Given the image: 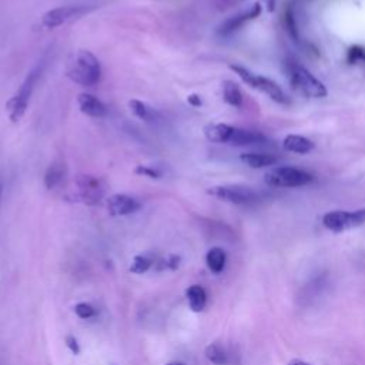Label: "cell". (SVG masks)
<instances>
[{
    "label": "cell",
    "mask_w": 365,
    "mask_h": 365,
    "mask_svg": "<svg viewBox=\"0 0 365 365\" xmlns=\"http://www.w3.org/2000/svg\"><path fill=\"white\" fill-rule=\"evenodd\" d=\"M66 76L80 86L91 87L101 79L100 62L91 52L77 50L67 62Z\"/></svg>",
    "instance_id": "obj_1"
},
{
    "label": "cell",
    "mask_w": 365,
    "mask_h": 365,
    "mask_svg": "<svg viewBox=\"0 0 365 365\" xmlns=\"http://www.w3.org/2000/svg\"><path fill=\"white\" fill-rule=\"evenodd\" d=\"M43 63H39L25 79V82L22 83V86L19 87V90L16 91V94L8 101L6 108L9 113V118L12 123H18V121L25 116L26 110H28V104L30 100V96L35 90V86L43 72Z\"/></svg>",
    "instance_id": "obj_2"
},
{
    "label": "cell",
    "mask_w": 365,
    "mask_h": 365,
    "mask_svg": "<svg viewBox=\"0 0 365 365\" xmlns=\"http://www.w3.org/2000/svg\"><path fill=\"white\" fill-rule=\"evenodd\" d=\"M264 180L271 187H303L310 184L314 176L297 167H276L266 174Z\"/></svg>",
    "instance_id": "obj_3"
},
{
    "label": "cell",
    "mask_w": 365,
    "mask_h": 365,
    "mask_svg": "<svg viewBox=\"0 0 365 365\" xmlns=\"http://www.w3.org/2000/svg\"><path fill=\"white\" fill-rule=\"evenodd\" d=\"M231 70H234V72L241 77L242 82L247 83L250 87H253V89H256V90H259V91L267 94L271 100H274V101H277V103H281V104L287 103V96H286V93L281 90V87H280L276 82H273V80H270V79H267V77L254 74V73L249 72L247 69L241 67V66L232 64V66H231Z\"/></svg>",
    "instance_id": "obj_4"
},
{
    "label": "cell",
    "mask_w": 365,
    "mask_h": 365,
    "mask_svg": "<svg viewBox=\"0 0 365 365\" xmlns=\"http://www.w3.org/2000/svg\"><path fill=\"white\" fill-rule=\"evenodd\" d=\"M207 193L223 201L237 204V206H249L259 201L257 191L247 186H238V184L215 186V187H211Z\"/></svg>",
    "instance_id": "obj_5"
},
{
    "label": "cell",
    "mask_w": 365,
    "mask_h": 365,
    "mask_svg": "<svg viewBox=\"0 0 365 365\" xmlns=\"http://www.w3.org/2000/svg\"><path fill=\"white\" fill-rule=\"evenodd\" d=\"M322 224L332 232H342L365 224V208L356 211H330L322 217Z\"/></svg>",
    "instance_id": "obj_6"
},
{
    "label": "cell",
    "mask_w": 365,
    "mask_h": 365,
    "mask_svg": "<svg viewBox=\"0 0 365 365\" xmlns=\"http://www.w3.org/2000/svg\"><path fill=\"white\" fill-rule=\"evenodd\" d=\"M79 198L87 206L99 204L106 194V183L96 176L82 174L76 179Z\"/></svg>",
    "instance_id": "obj_7"
},
{
    "label": "cell",
    "mask_w": 365,
    "mask_h": 365,
    "mask_svg": "<svg viewBox=\"0 0 365 365\" xmlns=\"http://www.w3.org/2000/svg\"><path fill=\"white\" fill-rule=\"evenodd\" d=\"M87 13V8L83 5H66L56 9L46 12L42 16V25L46 29H56L60 28L73 19H77Z\"/></svg>",
    "instance_id": "obj_8"
},
{
    "label": "cell",
    "mask_w": 365,
    "mask_h": 365,
    "mask_svg": "<svg viewBox=\"0 0 365 365\" xmlns=\"http://www.w3.org/2000/svg\"><path fill=\"white\" fill-rule=\"evenodd\" d=\"M291 79L294 84L305 94L314 99H321L327 96V89L311 72L301 66H294L291 70Z\"/></svg>",
    "instance_id": "obj_9"
},
{
    "label": "cell",
    "mask_w": 365,
    "mask_h": 365,
    "mask_svg": "<svg viewBox=\"0 0 365 365\" xmlns=\"http://www.w3.org/2000/svg\"><path fill=\"white\" fill-rule=\"evenodd\" d=\"M142 208L139 200L128 194H113L107 198V211L110 215H129Z\"/></svg>",
    "instance_id": "obj_10"
},
{
    "label": "cell",
    "mask_w": 365,
    "mask_h": 365,
    "mask_svg": "<svg viewBox=\"0 0 365 365\" xmlns=\"http://www.w3.org/2000/svg\"><path fill=\"white\" fill-rule=\"evenodd\" d=\"M77 104L79 108L83 114L89 116V117H94V118H101L107 116V107L106 104L97 99L96 96L90 94V93H82L77 97Z\"/></svg>",
    "instance_id": "obj_11"
},
{
    "label": "cell",
    "mask_w": 365,
    "mask_h": 365,
    "mask_svg": "<svg viewBox=\"0 0 365 365\" xmlns=\"http://www.w3.org/2000/svg\"><path fill=\"white\" fill-rule=\"evenodd\" d=\"M267 139L264 135L254 132V130H246V129H237L232 128L228 143L230 146H256V145H263L266 143Z\"/></svg>",
    "instance_id": "obj_12"
},
{
    "label": "cell",
    "mask_w": 365,
    "mask_h": 365,
    "mask_svg": "<svg viewBox=\"0 0 365 365\" xmlns=\"http://www.w3.org/2000/svg\"><path fill=\"white\" fill-rule=\"evenodd\" d=\"M67 177V169L63 160L53 162L45 174V186L47 190L59 189Z\"/></svg>",
    "instance_id": "obj_13"
},
{
    "label": "cell",
    "mask_w": 365,
    "mask_h": 365,
    "mask_svg": "<svg viewBox=\"0 0 365 365\" xmlns=\"http://www.w3.org/2000/svg\"><path fill=\"white\" fill-rule=\"evenodd\" d=\"M240 160L252 169H264L279 163V157L270 153H245Z\"/></svg>",
    "instance_id": "obj_14"
},
{
    "label": "cell",
    "mask_w": 365,
    "mask_h": 365,
    "mask_svg": "<svg viewBox=\"0 0 365 365\" xmlns=\"http://www.w3.org/2000/svg\"><path fill=\"white\" fill-rule=\"evenodd\" d=\"M129 107H130V111L136 117H139L140 120L146 121V123H156V121L162 120V116H160V113L156 108L150 107L149 104H146V103H143L140 100H130L129 101Z\"/></svg>",
    "instance_id": "obj_15"
},
{
    "label": "cell",
    "mask_w": 365,
    "mask_h": 365,
    "mask_svg": "<svg viewBox=\"0 0 365 365\" xmlns=\"http://www.w3.org/2000/svg\"><path fill=\"white\" fill-rule=\"evenodd\" d=\"M284 149L291 153L307 155L314 150V143L310 139H305L303 136L290 135L284 139Z\"/></svg>",
    "instance_id": "obj_16"
},
{
    "label": "cell",
    "mask_w": 365,
    "mask_h": 365,
    "mask_svg": "<svg viewBox=\"0 0 365 365\" xmlns=\"http://www.w3.org/2000/svg\"><path fill=\"white\" fill-rule=\"evenodd\" d=\"M231 130H232V126H228V125H223V123L208 125V126L204 128V136L211 143L227 145L228 139H230V135H231Z\"/></svg>",
    "instance_id": "obj_17"
},
{
    "label": "cell",
    "mask_w": 365,
    "mask_h": 365,
    "mask_svg": "<svg viewBox=\"0 0 365 365\" xmlns=\"http://www.w3.org/2000/svg\"><path fill=\"white\" fill-rule=\"evenodd\" d=\"M187 300L189 305L194 313H200L206 308L207 304V293L201 286H191L187 290Z\"/></svg>",
    "instance_id": "obj_18"
},
{
    "label": "cell",
    "mask_w": 365,
    "mask_h": 365,
    "mask_svg": "<svg viewBox=\"0 0 365 365\" xmlns=\"http://www.w3.org/2000/svg\"><path fill=\"white\" fill-rule=\"evenodd\" d=\"M260 12H262V9H260V6L257 5L253 11H250V12H247V13H245V15H240V16L231 18L230 21H227V22L221 26L220 33H223V35H228V33H231V32L237 30L242 23H246L247 21L257 18V16L260 15Z\"/></svg>",
    "instance_id": "obj_19"
},
{
    "label": "cell",
    "mask_w": 365,
    "mask_h": 365,
    "mask_svg": "<svg viewBox=\"0 0 365 365\" xmlns=\"http://www.w3.org/2000/svg\"><path fill=\"white\" fill-rule=\"evenodd\" d=\"M225 253L223 249L220 247H214L211 249L207 256H206V262H207V266L210 269V271H213L214 274H220L224 267H225Z\"/></svg>",
    "instance_id": "obj_20"
},
{
    "label": "cell",
    "mask_w": 365,
    "mask_h": 365,
    "mask_svg": "<svg viewBox=\"0 0 365 365\" xmlns=\"http://www.w3.org/2000/svg\"><path fill=\"white\" fill-rule=\"evenodd\" d=\"M223 96H224L225 103H228L230 106H232V107H241L242 106L241 90L234 82H224Z\"/></svg>",
    "instance_id": "obj_21"
},
{
    "label": "cell",
    "mask_w": 365,
    "mask_h": 365,
    "mask_svg": "<svg viewBox=\"0 0 365 365\" xmlns=\"http://www.w3.org/2000/svg\"><path fill=\"white\" fill-rule=\"evenodd\" d=\"M206 356L214 365H225L228 361V356H227L224 348L217 342L211 344L206 348Z\"/></svg>",
    "instance_id": "obj_22"
},
{
    "label": "cell",
    "mask_w": 365,
    "mask_h": 365,
    "mask_svg": "<svg viewBox=\"0 0 365 365\" xmlns=\"http://www.w3.org/2000/svg\"><path fill=\"white\" fill-rule=\"evenodd\" d=\"M153 262L147 256H136L130 266V271L135 274H143L152 267Z\"/></svg>",
    "instance_id": "obj_23"
},
{
    "label": "cell",
    "mask_w": 365,
    "mask_h": 365,
    "mask_svg": "<svg viewBox=\"0 0 365 365\" xmlns=\"http://www.w3.org/2000/svg\"><path fill=\"white\" fill-rule=\"evenodd\" d=\"M136 174L140 176H147L150 179H160L164 174V169L160 166H155V164H145V166H137V169L135 170Z\"/></svg>",
    "instance_id": "obj_24"
},
{
    "label": "cell",
    "mask_w": 365,
    "mask_h": 365,
    "mask_svg": "<svg viewBox=\"0 0 365 365\" xmlns=\"http://www.w3.org/2000/svg\"><path fill=\"white\" fill-rule=\"evenodd\" d=\"M74 313L77 314V317L83 318V320H89L93 318L96 315V310L93 305L87 304V303H80L74 307Z\"/></svg>",
    "instance_id": "obj_25"
},
{
    "label": "cell",
    "mask_w": 365,
    "mask_h": 365,
    "mask_svg": "<svg viewBox=\"0 0 365 365\" xmlns=\"http://www.w3.org/2000/svg\"><path fill=\"white\" fill-rule=\"evenodd\" d=\"M358 60H365V49H362L359 46H355L348 53V62L355 63Z\"/></svg>",
    "instance_id": "obj_26"
},
{
    "label": "cell",
    "mask_w": 365,
    "mask_h": 365,
    "mask_svg": "<svg viewBox=\"0 0 365 365\" xmlns=\"http://www.w3.org/2000/svg\"><path fill=\"white\" fill-rule=\"evenodd\" d=\"M66 344H67V347L70 348V351H72L73 354H79V352H80V347H79L77 339H76L74 337H67V338H66Z\"/></svg>",
    "instance_id": "obj_27"
},
{
    "label": "cell",
    "mask_w": 365,
    "mask_h": 365,
    "mask_svg": "<svg viewBox=\"0 0 365 365\" xmlns=\"http://www.w3.org/2000/svg\"><path fill=\"white\" fill-rule=\"evenodd\" d=\"M189 101H190L191 104H194V106H200V104H201V100H200L197 96H190V97H189Z\"/></svg>",
    "instance_id": "obj_28"
},
{
    "label": "cell",
    "mask_w": 365,
    "mask_h": 365,
    "mask_svg": "<svg viewBox=\"0 0 365 365\" xmlns=\"http://www.w3.org/2000/svg\"><path fill=\"white\" fill-rule=\"evenodd\" d=\"M288 365H311V364H308V362H305L303 359H293Z\"/></svg>",
    "instance_id": "obj_29"
},
{
    "label": "cell",
    "mask_w": 365,
    "mask_h": 365,
    "mask_svg": "<svg viewBox=\"0 0 365 365\" xmlns=\"http://www.w3.org/2000/svg\"><path fill=\"white\" fill-rule=\"evenodd\" d=\"M166 365H186L184 362H180V361H173V362H169Z\"/></svg>",
    "instance_id": "obj_30"
},
{
    "label": "cell",
    "mask_w": 365,
    "mask_h": 365,
    "mask_svg": "<svg viewBox=\"0 0 365 365\" xmlns=\"http://www.w3.org/2000/svg\"><path fill=\"white\" fill-rule=\"evenodd\" d=\"M2 191H4V181L0 179V198H2Z\"/></svg>",
    "instance_id": "obj_31"
}]
</instances>
